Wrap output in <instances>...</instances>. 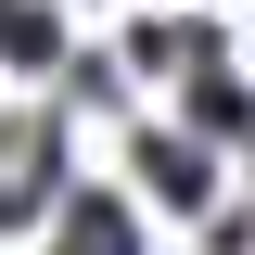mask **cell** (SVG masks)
<instances>
[{
  "label": "cell",
  "instance_id": "obj_1",
  "mask_svg": "<svg viewBox=\"0 0 255 255\" xmlns=\"http://www.w3.org/2000/svg\"><path fill=\"white\" fill-rule=\"evenodd\" d=\"M64 255H128V217L115 204H77V217H64Z\"/></svg>",
  "mask_w": 255,
  "mask_h": 255
},
{
  "label": "cell",
  "instance_id": "obj_2",
  "mask_svg": "<svg viewBox=\"0 0 255 255\" xmlns=\"http://www.w3.org/2000/svg\"><path fill=\"white\" fill-rule=\"evenodd\" d=\"M191 115H204V128H243V90H230L217 64H204V77H191Z\"/></svg>",
  "mask_w": 255,
  "mask_h": 255
}]
</instances>
